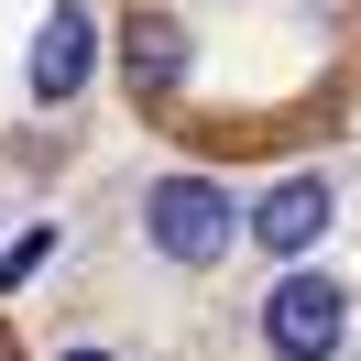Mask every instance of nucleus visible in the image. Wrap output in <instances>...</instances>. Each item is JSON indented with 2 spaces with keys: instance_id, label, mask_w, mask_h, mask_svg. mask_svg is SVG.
Returning a JSON list of instances; mask_svg holds the SVG:
<instances>
[{
  "instance_id": "20e7f679",
  "label": "nucleus",
  "mask_w": 361,
  "mask_h": 361,
  "mask_svg": "<svg viewBox=\"0 0 361 361\" xmlns=\"http://www.w3.org/2000/svg\"><path fill=\"white\" fill-rule=\"evenodd\" d=\"M33 99H77V88H88V77H99V23H88V11H77V0H66V11H44V33H33Z\"/></svg>"
},
{
  "instance_id": "423d86ee",
  "label": "nucleus",
  "mask_w": 361,
  "mask_h": 361,
  "mask_svg": "<svg viewBox=\"0 0 361 361\" xmlns=\"http://www.w3.org/2000/svg\"><path fill=\"white\" fill-rule=\"evenodd\" d=\"M66 361H110V350H66Z\"/></svg>"
},
{
  "instance_id": "7ed1b4c3",
  "label": "nucleus",
  "mask_w": 361,
  "mask_h": 361,
  "mask_svg": "<svg viewBox=\"0 0 361 361\" xmlns=\"http://www.w3.org/2000/svg\"><path fill=\"white\" fill-rule=\"evenodd\" d=\"M252 241H263L274 263H307V252L329 241V186H317V176L263 186V197H252Z\"/></svg>"
},
{
  "instance_id": "f03ea898",
  "label": "nucleus",
  "mask_w": 361,
  "mask_h": 361,
  "mask_svg": "<svg viewBox=\"0 0 361 361\" xmlns=\"http://www.w3.org/2000/svg\"><path fill=\"white\" fill-rule=\"evenodd\" d=\"M339 329H350V295H339L329 274H285V285H274V307H263V339H274L285 361H329Z\"/></svg>"
},
{
  "instance_id": "39448f33",
  "label": "nucleus",
  "mask_w": 361,
  "mask_h": 361,
  "mask_svg": "<svg viewBox=\"0 0 361 361\" xmlns=\"http://www.w3.org/2000/svg\"><path fill=\"white\" fill-rule=\"evenodd\" d=\"M132 66L154 77V88H164V77H186V33L164 23V11H142V23H132Z\"/></svg>"
},
{
  "instance_id": "f257e3e1",
  "label": "nucleus",
  "mask_w": 361,
  "mask_h": 361,
  "mask_svg": "<svg viewBox=\"0 0 361 361\" xmlns=\"http://www.w3.org/2000/svg\"><path fill=\"white\" fill-rule=\"evenodd\" d=\"M142 230H154L164 263H219V252L241 241V208H230L208 176H164L154 197H142Z\"/></svg>"
}]
</instances>
